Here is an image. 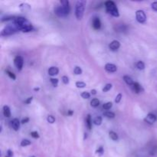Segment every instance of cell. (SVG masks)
Listing matches in <instances>:
<instances>
[{
  "label": "cell",
  "instance_id": "1",
  "mask_svg": "<svg viewBox=\"0 0 157 157\" xmlns=\"http://www.w3.org/2000/svg\"><path fill=\"white\" fill-rule=\"evenodd\" d=\"M61 6H57L55 9V13L58 17H65L71 11L68 1H61Z\"/></svg>",
  "mask_w": 157,
  "mask_h": 157
},
{
  "label": "cell",
  "instance_id": "2",
  "mask_svg": "<svg viewBox=\"0 0 157 157\" xmlns=\"http://www.w3.org/2000/svg\"><path fill=\"white\" fill-rule=\"evenodd\" d=\"M105 8L107 12L113 17H119L120 13L116 4L113 1H107L105 2Z\"/></svg>",
  "mask_w": 157,
  "mask_h": 157
},
{
  "label": "cell",
  "instance_id": "3",
  "mask_svg": "<svg viewBox=\"0 0 157 157\" xmlns=\"http://www.w3.org/2000/svg\"><path fill=\"white\" fill-rule=\"evenodd\" d=\"M85 1H78L75 7V15L78 20H81L84 15V9H85Z\"/></svg>",
  "mask_w": 157,
  "mask_h": 157
},
{
  "label": "cell",
  "instance_id": "4",
  "mask_svg": "<svg viewBox=\"0 0 157 157\" xmlns=\"http://www.w3.org/2000/svg\"><path fill=\"white\" fill-rule=\"evenodd\" d=\"M14 24L17 26L18 30L21 31V29H23L25 27L31 25V23L29 22V20H27L24 17H17V18H15L14 19Z\"/></svg>",
  "mask_w": 157,
  "mask_h": 157
},
{
  "label": "cell",
  "instance_id": "5",
  "mask_svg": "<svg viewBox=\"0 0 157 157\" xmlns=\"http://www.w3.org/2000/svg\"><path fill=\"white\" fill-rule=\"evenodd\" d=\"M17 31H18V29L17 28V26L15 24L13 25H9L5 27V29L2 31L1 35L2 36H6V35H10L14 34L15 32H16Z\"/></svg>",
  "mask_w": 157,
  "mask_h": 157
},
{
  "label": "cell",
  "instance_id": "6",
  "mask_svg": "<svg viewBox=\"0 0 157 157\" xmlns=\"http://www.w3.org/2000/svg\"><path fill=\"white\" fill-rule=\"evenodd\" d=\"M136 21L139 23H145L147 21V15L144 11L137 10L136 12Z\"/></svg>",
  "mask_w": 157,
  "mask_h": 157
},
{
  "label": "cell",
  "instance_id": "7",
  "mask_svg": "<svg viewBox=\"0 0 157 157\" xmlns=\"http://www.w3.org/2000/svg\"><path fill=\"white\" fill-rule=\"evenodd\" d=\"M14 64L18 69V71H21L23 67V64H24V60L23 58L21 56H16L14 59Z\"/></svg>",
  "mask_w": 157,
  "mask_h": 157
},
{
  "label": "cell",
  "instance_id": "8",
  "mask_svg": "<svg viewBox=\"0 0 157 157\" xmlns=\"http://www.w3.org/2000/svg\"><path fill=\"white\" fill-rule=\"evenodd\" d=\"M144 121L149 124H153L156 121V115L153 113H148L147 117L144 118Z\"/></svg>",
  "mask_w": 157,
  "mask_h": 157
},
{
  "label": "cell",
  "instance_id": "9",
  "mask_svg": "<svg viewBox=\"0 0 157 157\" xmlns=\"http://www.w3.org/2000/svg\"><path fill=\"white\" fill-rule=\"evenodd\" d=\"M104 69L108 73H113V72H116L117 70V67L115 64H110V63H107L106 64L105 67H104Z\"/></svg>",
  "mask_w": 157,
  "mask_h": 157
},
{
  "label": "cell",
  "instance_id": "10",
  "mask_svg": "<svg viewBox=\"0 0 157 157\" xmlns=\"http://www.w3.org/2000/svg\"><path fill=\"white\" fill-rule=\"evenodd\" d=\"M121 47V43L117 40H114V41H112L110 44H109V48L113 52H116L119 49V48Z\"/></svg>",
  "mask_w": 157,
  "mask_h": 157
},
{
  "label": "cell",
  "instance_id": "11",
  "mask_svg": "<svg viewBox=\"0 0 157 157\" xmlns=\"http://www.w3.org/2000/svg\"><path fill=\"white\" fill-rule=\"evenodd\" d=\"M11 123H12L11 124H12V129H13L15 131H18L20 128V124H21V123H20V121H18V119L15 118V119L12 120V122Z\"/></svg>",
  "mask_w": 157,
  "mask_h": 157
},
{
  "label": "cell",
  "instance_id": "12",
  "mask_svg": "<svg viewBox=\"0 0 157 157\" xmlns=\"http://www.w3.org/2000/svg\"><path fill=\"white\" fill-rule=\"evenodd\" d=\"M92 25H93L94 29H96V30H99L101 27V22L100 21L99 18L98 17H95L93 19V22H92Z\"/></svg>",
  "mask_w": 157,
  "mask_h": 157
},
{
  "label": "cell",
  "instance_id": "13",
  "mask_svg": "<svg viewBox=\"0 0 157 157\" xmlns=\"http://www.w3.org/2000/svg\"><path fill=\"white\" fill-rule=\"evenodd\" d=\"M131 87H132V89H133V91L136 94H140V92H142L143 90H144L142 86H141L140 84L137 82H135L134 84H133V85L131 86Z\"/></svg>",
  "mask_w": 157,
  "mask_h": 157
},
{
  "label": "cell",
  "instance_id": "14",
  "mask_svg": "<svg viewBox=\"0 0 157 157\" xmlns=\"http://www.w3.org/2000/svg\"><path fill=\"white\" fill-rule=\"evenodd\" d=\"M58 72H59V69L57 67H51L48 69V75L50 76H55L58 75Z\"/></svg>",
  "mask_w": 157,
  "mask_h": 157
},
{
  "label": "cell",
  "instance_id": "15",
  "mask_svg": "<svg viewBox=\"0 0 157 157\" xmlns=\"http://www.w3.org/2000/svg\"><path fill=\"white\" fill-rule=\"evenodd\" d=\"M124 81H125V83L127 84V85L130 86V87L133 86V84L135 83L134 81H133V80L132 79L130 76H128V75H125V76H124Z\"/></svg>",
  "mask_w": 157,
  "mask_h": 157
},
{
  "label": "cell",
  "instance_id": "16",
  "mask_svg": "<svg viewBox=\"0 0 157 157\" xmlns=\"http://www.w3.org/2000/svg\"><path fill=\"white\" fill-rule=\"evenodd\" d=\"M3 115H4L6 117L9 118L11 117V111H10V108H9L8 106L5 105L3 107Z\"/></svg>",
  "mask_w": 157,
  "mask_h": 157
},
{
  "label": "cell",
  "instance_id": "17",
  "mask_svg": "<svg viewBox=\"0 0 157 157\" xmlns=\"http://www.w3.org/2000/svg\"><path fill=\"white\" fill-rule=\"evenodd\" d=\"M86 125H87L88 130H91L92 128V121H91V116L88 114L86 117Z\"/></svg>",
  "mask_w": 157,
  "mask_h": 157
},
{
  "label": "cell",
  "instance_id": "18",
  "mask_svg": "<svg viewBox=\"0 0 157 157\" xmlns=\"http://www.w3.org/2000/svg\"><path fill=\"white\" fill-rule=\"evenodd\" d=\"M102 121H103L102 117H101V116H98V117H96L94 119V124L97 126H100L101 125V124H102Z\"/></svg>",
  "mask_w": 157,
  "mask_h": 157
},
{
  "label": "cell",
  "instance_id": "19",
  "mask_svg": "<svg viewBox=\"0 0 157 157\" xmlns=\"http://www.w3.org/2000/svg\"><path fill=\"white\" fill-rule=\"evenodd\" d=\"M90 105L93 107H98L100 105V101L97 98H94L91 101H90Z\"/></svg>",
  "mask_w": 157,
  "mask_h": 157
},
{
  "label": "cell",
  "instance_id": "20",
  "mask_svg": "<svg viewBox=\"0 0 157 157\" xmlns=\"http://www.w3.org/2000/svg\"><path fill=\"white\" fill-rule=\"evenodd\" d=\"M104 116L106 117L107 118H109V119H113V118L115 117V113H113V112L107 111V112H104Z\"/></svg>",
  "mask_w": 157,
  "mask_h": 157
},
{
  "label": "cell",
  "instance_id": "21",
  "mask_svg": "<svg viewBox=\"0 0 157 157\" xmlns=\"http://www.w3.org/2000/svg\"><path fill=\"white\" fill-rule=\"evenodd\" d=\"M19 8L21 11H28L31 9V6L29 5L25 4V3H22V4L20 5Z\"/></svg>",
  "mask_w": 157,
  "mask_h": 157
},
{
  "label": "cell",
  "instance_id": "22",
  "mask_svg": "<svg viewBox=\"0 0 157 157\" xmlns=\"http://www.w3.org/2000/svg\"><path fill=\"white\" fill-rule=\"evenodd\" d=\"M136 67H137V69H139V70H144V68H145V64H144L143 61H139L136 62Z\"/></svg>",
  "mask_w": 157,
  "mask_h": 157
},
{
  "label": "cell",
  "instance_id": "23",
  "mask_svg": "<svg viewBox=\"0 0 157 157\" xmlns=\"http://www.w3.org/2000/svg\"><path fill=\"white\" fill-rule=\"evenodd\" d=\"M109 136H110V139H112L113 140H114V141L117 140L118 138H119L118 137V135L113 131H110V133H109Z\"/></svg>",
  "mask_w": 157,
  "mask_h": 157
},
{
  "label": "cell",
  "instance_id": "24",
  "mask_svg": "<svg viewBox=\"0 0 157 157\" xmlns=\"http://www.w3.org/2000/svg\"><path fill=\"white\" fill-rule=\"evenodd\" d=\"M33 29H34L33 26H32V25L31 24V25H29L25 27L23 29H21V32H32Z\"/></svg>",
  "mask_w": 157,
  "mask_h": 157
},
{
  "label": "cell",
  "instance_id": "25",
  "mask_svg": "<svg viewBox=\"0 0 157 157\" xmlns=\"http://www.w3.org/2000/svg\"><path fill=\"white\" fill-rule=\"evenodd\" d=\"M29 145H31V141L30 140H26V139L22 140H21V147H27V146H29Z\"/></svg>",
  "mask_w": 157,
  "mask_h": 157
},
{
  "label": "cell",
  "instance_id": "26",
  "mask_svg": "<svg viewBox=\"0 0 157 157\" xmlns=\"http://www.w3.org/2000/svg\"><path fill=\"white\" fill-rule=\"evenodd\" d=\"M112 107H113V104H112V102H107L103 105V108L106 110H110Z\"/></svg>",
  "mask_w": 157,
  "mask_h": 157
},
{
  "label": "cell",
  "instance_id": "27",
  "mask_svg": "<svg viewBox=\"0 0 157 157\" xmlns=\"http://www.w3.org/2000/svg\"><path fill=\"white\" fill-rule=\"evenodd\" d=\"M76 87L78 88H84V87H86V84L83 81H77L76 84H75Z\"/></svg>",
  "mask_w": 157,
  "mask_h": 157
},
{
  "label": "cell",
  "instance_id": "28",
  "mask_svg": "<svg viewBox=\"0 0 157 157\" xmlns=\"http://www.w3.org/2000/svg\"><path fill=\"white\" fill-rule=\"evenodd\" d=\"M74 73L76 75H81V74H82V69L80 67H78V66H77V67H75V69H74Z\"/></svg>",
  "mask_w": 157,
  "mask_h": 157
},
{
  "label": "cell",
  "instance_id": "29",
  "mask_svg": "<svg viewBox=\"0 0 157 157\" xmlns=\"http://www.w3.org/2000/svg\"><path fill=\"white\" fill-rule=\"evenodd\" d=\"M112 87H113V85H112L111 84H107L105 86H104V88H103V90H102L103 92L109 91V90L112 88Z\"/></svg>",
  "mask_w": 157,
  "mask_h": 157
},
{
  "label": "cell",
  "instance_id": "30",
  "mask_svg": "<svg viewBox=\"0 0 157 157\" xmlns=\"http://www.w3.org/2000/svg\"><path fill=\"white\" fill-rule=\"evenodd\" d=\"M47 121L49 124H54L55 122V117L52 115H49L47 117Z\"/></svg>",
  "mask_w": 157,
  "mask_h": 157
},
{
  "label": "cell",
  "instance_id": "31",
  "mask_svg": "<svg viewBox=\"0 0 157 157\" xmlns=\"http://www.w3.org/2000/svg\"><path fill=\"white\" fill-rule=\"evenodd\" d=\"M81 98H84V99H89V98H90V94H89L88 92H86V91L82 92L81 94Z\"/></svg>",
  "mask_w": 157,
  "mask_h": 157
},
{
  "label": "cell",
  "instance_id": "32",
  "mask_svg": "<svg viewBox=\"0 0 157 157\" xmlns=\"http://www.w3.org/2000/svg\"><path fill=\"white\" fill-rule=\"evenodd\" d=\"M104 150L102 147H100L96 151V154L98 155V156H102V155L104 154Z\"/></svg>",
  "mask_w": 157,
  "mask_h": 157
},
{
  "label": "cell",
  "instance_id": "33",
  "mask_svg": "<svg viewBox=\"0 0 157 157\" xmlns=\"http://www.w3.org/2000/svg\"><path fill=\"white\" fill-rule=\"evenodd\" d=\"M50 81H51V83H52V84L54 86V87H57V86H58V78H51Z\"/></svg>",
  "mask_w": 157,
  "mask_h": 157
},
{
  "label": "cell",
  "instance_id": "34",
  "mask_svg": "<svg viewBox=\"0 0 157 157\" xmlns=\"http://www.w3.org/2000/svg\"><path fill=\"white\" fill-rule=\"evenodd\" d=\"M6 74H7V75H9V78H10L11 79H12V80H15V78H16V77H15V75H14V74L12 73V71H10L6 70Z\"/></svg>",
  "mask_w": 157,
  "mask_h": 157
},
{
  "label": "cell",
  "instance_id": "35",
  "mask_svg": "<svg viewBox=\"0 0 157 157\" xmlns=\"http://www.w3.org/2000/svg\"><path fill=\"white\" fill-rule=\"evenodd\" d=\"M31 136H32V137L35 138V139H38L39 138V134H38V133L37 131H33L31 133Z\"/></svg>",
  "mask_w": 157,
  "mask_h": 157
},
{
  "label": "cell",
  "instance_id": "36",
  "mask_svg": "<svg viewBox=\"0 0 157 157\" xmlns=\"http://www.w3.org/2000/svg\"><path fill=\"white\" fill-rule=\"evenodd\" d=\"M121 99H122V94H118L117 95L116 98H115V102H116L117 104H118V103L121 102Z\"/></svg>",
  "mask_w": 157,
  "mask_h": 157
},
{
  "label": "cell",
  "instance_id": "37",
  "mask_svg": "<svg viewBox=\"0 0 157 157\" xmlns=\"http://www.w3.org/2000/svg\"><path fill=\"white\" fill-rule=\"evenodd\" d=\"M61 80H62L63 83H64V84H69V78H68V77H67V76H63L62 78H61Z\"/></svg>",
  "mask_w": 157,
  "mask_h": 157
},
{
  "label": "cell",
  "instance_id": "38",
  "mask_svg": "<svg viewBox=\"0 0 157 157\" xmlns=\"http://www.w3.org/2000/svg\"><path fill=\"white\" fill-rule=\"evenodd\" d=\"M13 156V152L12 150H9L7 152H6V157H12Z\"/></svg>",
  "mask_w": 157,
  "mask_h": 157
},
{
  "label": "cell",
  "instance_id": "39",
  "mask_svg": "<svg viewBox=\"0 0 157 157\" xmlns=\"http://www.w3.org/2000/svg\"><path fill=\"white\" fill-rule=\"evenodd\" d=\"M32 100H33V97H30V98H28L27 100H25V101H24V103L25 104H31V103H32Z\"/></svg>",
  "mask_w": 157,
  "mask_h": 157
},
{
  "label": "cell",
  "instance_id": "40",
  "mask_svg": "<svg viewBox=\"0 0 157 157\" xmlns=\"http://www.w3.org/2000/svg\"><path fill=\"white\" fill-rule=\"evenodd\" d=\"M151 7H152V9H153V10L157 12V2H154L152 3Z\"/></svg>",
  "mask_w": 157,
  "mask_h": 157
},
{
  "label": "cell",
  "instance_id": "41",
  "mask_svg": "<svg viewBox=\"0 0 157 157\" xmlns=\"http://www.w3.org/2000/svg\"><path fill=\"white\" fill-rule=\"evenodd\" d=\"M29 121V117H25V118H23L22 120H21V124H26V123H28Z\"/></svg>",
  "mask_w": 157,
  "mask_h": 157
},
{
  "label": "cell",
  "instance_id": "42",
  "mask_svg": "<svg viewBox=\"0 0 157 157\" xmlns=\"http://www.w3.org/2000/svg\"><path fill=\"white\" fill-rule=\"evenodd\" d=\"M73 113H74L73 110H69L68 111H67V115H68V116H72V115H73Z\"/></svg>",
  "mask_w": 157,
  "mask_h": 157
},
{
  "label": "cell",
  "instance_id": "43",
  "mask_svg": "<svg viewBox=\"0 0 157 157\" xmlns=\"http://www.w3.org/2000/svg\"><path fill=\"white\" fill-rule=\"evenodd\" d=\"M91 94H93V95H95L97 94V90H94V89H93V90H91Z\"/></svg>",
  "mask_w": 157,
  "mask_h": 157
},
{
  "label": "cell",
  "instance_id": "44",
  "mask_svg": "<svg viewBox=\"0 0 157 157\" xmlns=\"http://www.w3.org/2000/svg\"><path fill=\"white\" fill-rule=\"evenodd\" d=\"M34 90H35V91H38V90H39V88H38V87H35V88H34Z\"/></svg>",
  "mask_w": 157,
  "mask_h": 157
},
{
  "label": "cell",
  "instance_id": "45",
  "mask_svg": "<svg viewBox=\"0 0 157 157\" xmlns=\"http://www.w3.org/2000/svg\"><path fill=\"white\" fill-rule=\"evenodd\" d=\"M31 157H35V156H31Z\"/></svg>",
  "mask_w": 157,
  "mask_h": 157
}]
</instances>
